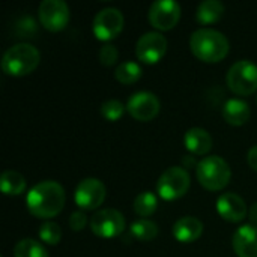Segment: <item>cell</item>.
Wrapping results in <instances>:
<instances>
[{"label":"cell","instance_id":"19","mask_svg":"<svg viewBox=\"0 0 257 257\" xmlns=\"http://www.w3.org/2000/svg\"><path fill=\"white\" fill-rule=\"evenodd\" d=\"M224 14V5L220 0H203L196 11V18L200 24L217 23Z\"/></svg>","mask_w":257,"mask_h":257},{"label":"cell","instance_id":"22","mask_svg":"<svg viewBox=\"0 0 257 257\" xmlns=\"http://www.w3.org/2000/svg\"><path fill=\"white\" fill-rule=\"evenodd\" d=\"M133 209L142 218L151 217L158 209V199L152 191H143L134 199Z\"/></svg>","mask_w":257,"mask_h":257},{"label":"cell","instance_id":"8","mask_svg":"<svg viewBox=\"0 0 257 257\" xmlns=\"http://www.w3.org/2000/svg\"><path fill=\"white\" fill-rule=\"evenodd\" d=\"M125 217L111 208L101 209L90 218V230L99 238H114L125 230Z\"/></svg>","mask_w":257,"mask_h":257},{"label":"cell","instance_id":"9","mask_svg":"<svg viewBox=\"0 0 257 257\" xmlns=\"http://www.w3.org/2000/svg\"><path fill=\"white\" fill-rule=\"evenodd\" d=\"M92 29L99 41L108 42L110 39H114L122 32L123 14L117 8H104L95 15Z\"/></svg>","mask_w":257,"mask_h":257},{"label":"cell","instance_id":"32","mask_svg":"<svg viewBox=\"0 0 257 257\" xmlns=\"http://www.w3.org/2000/svg\"><path fill=\"white\" fill-rule=\"evenodd\" d=\"M248 217H250V221L257 226V202L253 205V206H251V208H250V211H248Z\"/></svg>","mask_w":257,"mask_h":257},{"label":"cell","instance_id":"5","mask_svg":"<svg viewBox=\"0 0 257 257\" xmlns=\"http://www.w3.org/2000/svg\"><path fill=\"white\" fill-rule=\"evenodd\" d=\"M226 84L236 95H251L257 90V65L247 59L238 60L227 71Z\"/></svg>","mask_w":257,"mask_h":257},{"label":"cell","instance_id":"4","mask_svg":"<svg viewBox=\"0 0 257 257\" xmlns=\"http://www.w3.org/2000/svg\"><path fill=\"white\" fill-rule=\"evenodd\" d=\"M196 176L203 188L209 191H220L229 184L232 172L226 160L218 155H211L199 161Z\"/></svg>","mask_w":257,"mask_h":257},{"label":"cell","instance_id":"33","mask_svg":"<svg viewBox=\"0 0 257 257\" xmlns=\"http://www.w3.org/2000/svg\"><path fill=\"white\" fill-rule=\"evenodd\" d=\"M256 101H257V96H256Z\"/></svg>","mask_w":257,"mask_h":257},{"label":"cell","instance_id":"24","mask_svg":"<svg viewBox=\"0 0 257 257\" xmlns=\"http://www.w3.org/2000/svg\"><path fill=\"white\" fill-rule=\"evenodd\" d=\"M14 256L15 257H48V253L45 247L32 239V238H24L17 242L14 248Z\"/></svg>","mask_w":257,"mask_h":257},{"label":"cell","instance_id":"31","mask_svg":"<svg viewBox=\"0 0 257 257\" xmlns=\"http://www.w3.org/2000/svg\"><path fill=\"white\" fill-rule=\"evenodd\" d=\"M197 164H199V163H196V160H194L193 155H185V157L182 158V167H184L185 170H187V169L197 167Z\"/></svg>","mask_w":257,"mask_h":257},{"label":"cell","instance_id":"16","mask_svg":"<svg viewBox=\"0 0 257 257\" xmlns=\"http://www.w3.org/2000/svg\"><path fill=\"white\" fill-rule=\"evenodd\" d=\"M203 233V224L196 217H182L173 224V236L179 242H194L197 241Z\"/></svg>","mask_w":257,"mask_h":257},{"label":"cell","instance_id":"17","mask_svg":"<svg viewBox=\"0 0 257 257\" xmlns=\"http://www.w3.org/2000/svg\"><path fill=\"white\" fill-rule=\"evenodd\" d=\"M185 148L193 155H206L212 148V137L203 128H190L184 136Z\"/></svg>","mask_w":257,"mask_h":257},{"label":"cell","instance_id":"10","mask_svg":"<svg viewBox=\"0 0 257 257\" xmlns=\"http://www.w3.org/2000/svg\"><path fill=\"white\" fill-rule=\"evenodd\" d=\"M69 6L63 0H42L38 8L41 24L51 32L65 29L69 21Z\"/></svg>","mask_w":257,"mask_h":257},{"label":"cell","instance_id":"21","mask_svg":"<svg viewBox=\"0 0 257 257\" xmlns=\"http://www.w3.org/2000/svg\"><path fill=\"white\" fill-rule=\"evenodd\" d=\"M130 233L137 241L148 242V241H152L154 238H157L160 230H158L157 223H154V221H151L148 218H140V220H137V221H134L131 224Z\"/></svg>","mask_w":257,"mask_h":257},{"label":"cell","instance_id":"13","mask_svg":"<svg viewBox=\"0 0 257 257\" xmlns=\"http://www.w3.org/2000/svg\"><path fill=\"white\" fill-rule=\"evenodd\" d=\"M181 5L175 0H157L149 8V21L158 30L173 29L181 18Z\"/></svg>","mask_w":257,"mask_h":257},{"label":"cell","instance_id":"15","mask_svg":"<svg viewBox=\"0 0 257 257\" xmlns=\"http://www.w3.org/2000/svg\"><path fill=\"white\" fill-rule=\"evenodd\" d=\"M232 245L238 257H257V226H241L233 233Z\"/></svg>","mask_w":257,"mask_h":257},{"label":"cell","instance_id":"2","mask_svg":"<svg viewBox=\"0 0 257 257\" xmlns=\"http://www.w3.org/2000/svg\"><path fill=\"white\" fill-rule=\"evenodd\" d=\"M191 53L203 62H220L223 60L230 50L229 39L215 29H199L190 36Z\"/></svg>","mask_w":257,"mask_h":257},{"label":"cell","instance_id":"20","mask_svg":"<svg viewBox=\"0 0 257 257\" xmlns=\"http://www.w3.org/2000/svg\"><path fill=\"white\" fill-rule=\"evenodd\" d=\"M0 187L6 196H20L26 190V178L15 170H5L0 176Z\"/></svg>","mask_w":257,"mask_h":257},{"label":"cell","instance_id":"29","mask_svg":"<svg viewBox=\"0 0 257 257\" xmlns=\"http://www.w3.org/2000/svg\"><path fill=\"white\" fill-rule=\"evenodd\" d=\"M87 224V217L83 211H75L69 215V227L74 232H80L86 227Z\"/></svg>","mask_w":257,"mask_h":257},{"label":"cell","instance_id":"1","mask_svg":"<svg viewBox=\"0 0 257 257\" xmlns=\"http://www.w3.org/2000/svg\"><path fill=\"white\" fill-rule=\"evenodd\" d=\"M66 194L56 181H41L30 188L26 197L27 209L38 218H53L65 206Z\"/></svg>","mask_w":257,"mask_h":257},{"label":"cell","instance_id":"30","mask_svg":"<svg viewBox=\"0 0 257 257\" xmlns=\"http://www.w3.org/2000/svg\"><path fill=\"white\" fill-rule=\"evenodd\" d=\"M247 161H248V166L257 172V146H253L248 149V154H247Z\"/></svg>","mask_w":257,"mask_h":257},{"label":"cell","instance_id":"27","mask_svg":"<svg viewBox=\"0 0 257 257\" xmlns=\"http://www.w3.org/2000/svg\"><path fill=\"white\" fill-rule=\"evenodd\" d=\"M15 33H17V38H33L35 33H38V26L35 24L33 18L23 17L15 24Z\"/></svg>","mask_w":257,"mask_h":257},{"label":"cell","instance_id":"23","mask_svg":"<svg viewBox=\"0 0 257 257\" xmlns=\"http://www.w3.org/2000/svg\"><path fill=\"white\" fill-rule=\"evenodd\" d=\"M114 77L122 84H133L142 77V66L137 62L126 60L117 65L114 71Z\"/></svg>","mask_w":257,"mask_h":257},{"label":"cell","instance_id":"6","mask_svg":"<svg viewBox=\"0 0 257 257\" xmlns=\"http://www.w3.org/2000/svg\"><path fill=\"white\" fill-rule=\"evenodd\" d=\"M191 184L190 173L181 167V166H173L169 167L158 179L157 182V191L158 196L164 200H176L188 191Z\"/></svg>","mask_w":257,"mask_h":257},{"label":"cell","instance_id":"25","mask_svg":"<svg viewBox=\"0 0 257 257\" xmlns=\"http://www.w3.org/2000/svg\"><path fill=\"white\" fill-rule=\"evenodd\" d=\"M125 110H126V107L119 99H107L101 105L102 116L110 122H116L117 119H120L123 116Z\"/></svg>","mask_w":257,"mask_h":257},{"label":"cell","instance_id":"14","mask_svg":"<svg viewBox=\"0 0 257 257\" xmlns=\"http://www.w3.org/2000/svg\"><path fill=\"white\" fill-rule=\"evenodd\" d=\"M217 211L220 217L230 223H239L247 217L245 200L235 193H224L217 199Z\"/></svg>","mask_w":257,"mask_h":257},{"label":"cell","instance_id":"26","mask_svg":"<svg viewBox=\"0 0 257 257\" xmlns=\"http://www.w3.org/2000/svg\"><path fill=\"white\" fill-rule=\"evenodd\" d=\"M39 238L50 245H56L59 244V241L62 239V230L59 227V224L53 223V221H45L41 227H39Z\"/></svg>","mask_w":257,"mask_h":257},{"label":"cell","instance_id":"18","mask_svg":"<svg viewBox=\"0 0 257 257\" xmlns=\"http://www.w3.org/2000/svg\"><path fill=\"white\" fill-rule=\"evenodd\" d=\"M250 105L238 98H232L229 101H226L224 107H223V117L227 123L233 125V126H241L244 125L248 119H250Z\"/></svg>","mask_w":257,"mask_h":257},{"label":"cell","instance_id":"11","mask_svg":"<svg viewBox=\"0 0 257 257\" xmlns=\"http://www.w3.org/2000/svg\"><path fill=\"white\" fill-rule=\"evenodd\" d=\"M161 104L155 93L148 90L136 92L130 96L126 102L128 113L140 122H149L160 113Z\"/></svg>","mask_w":257,"mask_h":257},{"label":"cell","instance_id":"12","mask_svg":"<svg viewBox=\"0 0 257 257\" xmlns=\"http://www.w3.org/2000/svg\"><path fill=\"white\" fill-rule=\"evenodd\" d=\"M167 38L160 32H148L136 44V54L145 63H157L167 51Z\"/></svg>","mask_w":257,"mask_h":257},{"label":"cell","instance_id":"28","mask_svg":"<svg viewBox=\"0 0 257 257\" xmlns=\"http://www.w3.org/2000/svg\"><path fill=\"white\" fill-rule=\"evenodd\" d=\"M99 62L104 65V66H111L117 62V57H119V51L116 48V45L107 42L104 44L101 48H99Z\"/></svg>","mask_w":257,"mask_h":257},{"label":"cell","instance_id":"3","mask_svg":"<svg viewBox=\"0 0 257 257\" xmlns=\"http://www.w3.org/2000/svg\"><path fill=\"white\" fill-rule=\"evenodd\" d=\"M41 60L39 50L29 42H18L9 47L2 57V69L12 77H23L33 72Z\"/></svg>","mask_w":257,"mask_h":257},{"label":"cell","instance_id":"7","mask_svg":"<svg viewBox=\"0 0 257 257\" xmlns=\"http://www.w3.org/2000/svg\"><path fill=\"white\" fill-rule=\"evenodd\" d=\"M107 196L105 185L96 178H86L80 181L75 188L74 200L75 205L83 211H93L99 208Z\"/></svg>","mask_w":257,"mask_h":257}]
</instances>
